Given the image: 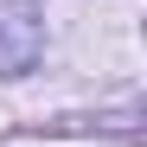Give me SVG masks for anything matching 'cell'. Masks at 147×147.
Listing matches in <instances>:
<instances>
[{"label":"cell","instance_id":"6da1fadb","mask_svg":"<svg viewBox=\"0 0 147 147\" xmlns=\"http://www.w3.org/2000/svg\"><path fill=\"white\" fill-rule=\"evenodd\" d=\"M38 45H45L38 13H0V70H32Z\"/></svg>","mask_w":147,"mask_h":147}]
</instances>
